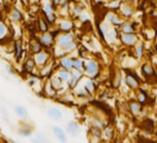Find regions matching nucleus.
Segmentation results:
<instances>
[{
	"label": "nucleus",
	"instance_id": "28",
	"mask_svg": "<svg viewBox=\"0 0 157 143\" xmlns=\"http://www.w3.org/2000/svg\"><path fill=\"white\" fill-rule=\"evenodd\" d=\"M122 3H123V0H109L107 7L108 9H110L113 11H117V10H119Z\"/></svg>",
	"mask_w": 157,
	"mask_h": 143
},
{
	"label": "nucleus",
	"instance_id": "23",
	"mask_svg": "<svg viewBox=\"0 0 157 143\" xmlns=\"http://www.w3.org/2000/svg\"><path fill=\"white\" fill-rule=\"evenodd\" d=\"M135 55L137 58H143L144 55H145V46H144V42H138L135 45Z\"/></svg>",
	"mask_w": 157,
	"mask_h": 143
},
{
	"label": "nucleus",
	"instance_id": "26",
	"mask_svg": "<svg viewBox=\"0 0 157 143\" xmlns=\"http://www.w3.org/2000/svg\"><path fill=\"white\" fill-rule=\"evenodd\" d=\"M36 65L37 64H36L35 58H28L25 62V64H24V70H25L26 73H31Z\"/></svg>",
	"mask_w": 157,
	"mask_h": 143
},
{
	"label": "nucleus",
	"instance_id": "5",
	"mask_svg": "<svg viewBox=\"0 0 157 143\" xmlns=\"http://www.w3.org/2000/svg\"><path fill=\"white\" fill-rule=\"evenodd\" d=\"M119 42H122V45H124L125 47L133 48L135 47V45L139 42L138 37L136 34H126V33H120L119 34Z\"/></svg>",
	"mask_w": 157,
	"mask_h": 143
},
{
	"label": "nucleus",
	"instance_id": "20",
	"mask_svg": "<svg viewBox=\"0 0 157 143\" xmlns=\"http://www.w3.org/2000/svg\"><path fill=\"white\" fill-rule=\"evenodd\" d=\"M84 87H85V90L89 93V94H94L95 91L97 90V85H96V83L92 81V78L87 79V81L84 83Z\"/></svg>",
	"mask_w": 157,
	"mask_h": 143
},
{
	"label": "nucleus",
	"instance_id": "40",
	"mask_svg": "<svg viewBox=\"0 0 157 143\" xmlns=\"http://www.w3.org/2000/svg\"><path fill=\"white\" fill-rule=\"evenodd\" d=\"M50 1H51V3H52L54 8H56L58 5H60V1H61V0H50Z\"/></svg>",
	"mask_w": 157,
	"mask_h": 143
},
{
	"label": "nucleus",
	"instance_id": "37",
	"mask_svg": "<svg viewBox=\"0 0 157 143\" xmlns=\"http://www.w3.org/2000/svg\"><path fill=\"white\" fill-rule=\"evenodd\" d=\"M90 121H91V126H97V127H100V129L104 127L103 122H101L98 118H91Z\"/></svg>",
	"mask_w": 157,
	"mask_h": 143
},
{
	"label": "nucleus",
	"instance_id": "34",
	"mask_svg": "<svg viewBox=\"0 0 157 143\" xmlns=\"http://www.w3.org/2000/svg\"><path fill=\"white\" fill-rule=\"evenodd\" d=\"M15 48H16V57L17 60H20L21 56H22V45L20 40H17L15 42Z\"/></svg>",
	"mask_w": 157,
	"mask_h": 143
},
{
	"label": "nucleus",
	"instance_id": "3",
	"mask_svg": "<svg viewBox=\"0 0 157 143\" xmlns=\"http://www.w3.org/2000/svg\"><path fill=\"white\" fill-rule=\"evenodd\" d=\"M141 73L144 79L148 83H153V84H156L157 82V72L156 69L154 68V66L152 65V63H149L148 60L144 62L141 65Z\"/></svg>",
	"mask_w": 157,
	"mask_h": 143
},
{
	"label": "nucleus",
	"instance_id": "4",
	"mask_svg": "<svg viewBox=\"0 0 157 143\" xmlns=\"http://www.w3.org/2000/svg\"><path fill=\"white\" fill-rule=\"evenodd\" d=\"M84 72L92 79L97 78L100 75V67L98 62H96V60H88V62H86L85 63V67H84Z\"/></svg>",
	"mask_w": 157,
	"mask_h": 143
},
{
	"label": "nucleus",
	"instance_id": "18",
	"mask_svg": "<svg viewBox=\"0 0 157 143\" xmlns=\"http://www.w3.org/2000/svg\"><path fill=\"white\" fill-rule=\"evenodd\" d=\"M35 60H36V64L39 65V66H45L48 62V54L47 53H43L40 51L38 54H36L35 56Z\"/></svg>",
	"mask_w": 157,
	"mask_h": 143
},
{
	"label": "nucleus",
	"instance_id": "10",
	"mask_svg": "<svg viewBox=\"0 0 157 143\" xmlns=\"http://www.w3.org/2000/svg\"><path fill=\"white\" fill-rule=\"evenodd\" d=\"M136 100L139 102L141 104V106H145V105H148L149 104V97L148 93L146 92V90H143L141 87H139L136 92Z\"/></svg>",
	"mask_w": 157,
	"mask_h": 143
},
{
	"label": "nucleus",
	"instance_id": "25",
	"mask_svg": "<svg viewBox=\"0 0 157 143\" xmlns=\"http://www.w3.org/2000/svg\"><path fill=\"white\" fill-rule=\"evenodd\" d=\"M52 132H54V134L56 135V138H57L58 140H60V141H66V134H65V131L61 129V127H59V126H54L52 127Z\"/></svg>",
	"mask_w": 157,
	"mask_h": 143
},
{
	"label": "nucleus",
	"instance_id": "17",
	"mask_svg": "<svg viewBox=\"0 0 157 143\" xmlns=\"http://www.w3.org/2000/svg\"><path fill=\"white\" fill-rule=\"evenodd\" d=\"M42 48H43V46H42L40 39L33 37V39L30 40V51H31L33 54L36 55V54L40 53V51H42Z\"/></svg>",
	"mask_w": 157,
	"mask_h": 143
},
{
	"label": "nucleus",
	"instance_id": "31",
	"mask_svg": "<svg viewBox=\"0 0 157 143\" xmlns=\"http://www.w3.org/2000/svg\"><path fill=\"white\" fill-rule=\"evenodd\" d=\"M103 136L106 138V140H110L114 136V129L110 125L104 126V132H103Z\"/></svg>",
	"mask_w": 157,
	"mask_h": 143
},
{
	"label": "nucleus",
	"instance_id": "35",
	"mask_svg": "<svg viewBox=\"0 0 157 143\" xmlns=\"http://www.w3.org/2000/svg\"><path fill=\"white\" fill-rule=\"evenodd\" d=\"M15 112H16V114L18 116H20V118H27L28 116V111L24 107V106H16V109H15Z\"/></svg>",
	"mask_w": 157,
	"mask_h": 143
},
{
	"label": "nucleus",
	"instance_id": "2",
	"mask_svg": "<svg viewBox=\"0 0 157 143\" xmlns=\"http://www.w3.org/2000/svg\"><path fill=\"white\" fill-rule=\"evenodd\" d=\"M58 47L64 51H71L76 48L75 44V37L70 33H64L61 35H58L57 37Z\"/></svg>",
	"mask_w": 157,
	"mask_h": 143
},
{
	"label": "nucleus",
	"instance_id": "39",
	"mask_svg": "<svg viewBox=\"0 0 157 143\" xmlns=\"http://www.w3.org/2000/svg\"><path fill=\"white\" fill-rule=\"evenodd\" d=\"M79 54H80V56L83 57V58H87L88 56H87V51H85V49H80L79 51Z\"/></svg>",
	"mask_w": 157,
	"mask_h": 143
},
{
	"label": "nucleus",
	"instance_id": "14",
	"mask_svg": "<svg viewBox=\"0 0 157 143\" xmlns=\"http://www.w3.org/2000/svg\"><path fill=\"white\" fill-rule=\"evenodd\" d=\"M40 42H41L42 46L45 48H50L52 45H54V42H55V37L52 36L51 33H42L41 37L39 38Z\"/></svg>",
	"mask_w": 157,
	"mask_h": 143
},
{
	"label": "nucleus",
	"instance_id": "22",
	"mask_svg": "<svg viewBox=\"0 0 157 143\" xmlns=\"http://www.w3.org/2000/svg\"><path fill=\"white\" fill-rule=\"evenodd\" d=\"M67 132L71 135L78 134V132H79V124L77 122H75V121L69 122L68 125H67Z\"/></svg>",
	"mask_w": 157,
	"mask_h": 143
},
{
	"label": "nucleus",
	"instance_id": "13",
	"mask_svg": "<svg viewBox=\"0 0 157 143\" xmlns=\"http://www.w3.org/2000/svg\"><path fill=\"white\" fill-rule=\"evenodd\" d=\"M141 127L146 132V133H154V131H155V123H154V121L152 120L150 118H145L143 121H141Z\"/></svg>",
	"mask_w": 157,
	"mask_h": 143
},
{
	"label": "nucleus",
	"instance_id": "19",
	"mask_svg": "<svg viewBox=\"0 0 157 143\" xmlns=\"http://www.w3.org/2000/svg\"><path fill=\"white\" fill-rule=\"evenodd\" d=\"M47 115L52 120H61L63 118V113L57 107H50L47 111Z\"/></svg>",
	"mask_w": 157,
	"mask_h": 143
},
{
	"label": "nucleus",
	"instance_id": "30",
	"mask_svg": "<svg viewBox=\"0 0 157 143\" xmlns=\"http://www.w3.org/2000/svg\"><path fill=\"white\" fill-rule=\"evenodd\" d=\"M63 83H64V82H63L58 76L51 78V81H50V84H51V86H52L56 91H59V90L63 87Z\"/></svg>",
	"mask_w": 157,
	"mask_h": 143
},
{
	"label": "nucleus",
	"instance_id": "8",
	"mask_svg": "<svg viewBox=\"0 0 157 143\" xmlns=\"http://www.w3.org/2000/svg\"><path fill=\"white\" fill-rule=\"evenodd\" d=\"M110 82H111V87L114 90H118L119 86L122 84L123 79H122V70H119L118 68H114L111 72V76H110Z\"/></svg>",
	"mask_w": 157,
	"mask_h": 143
},
{
	"label": "nucleus",
	"instance_id": "41",
	"mask_svg": "<svg viewBox=\"0 0 157 143\" xmlns=\"http://www.w3.org/2000/svg\"><path fill=\"white\" fill-rule=\"evenodd\" d=\"M95 1V3H97V5H101V3H105V0H94Z\"/></svg>",
	"mask_w": 157,
	"mask_h": 143
},
{
	"label": "nucleus",
	"instance_id": "29",
	"mask_svg": "<svg viewBox=\"0 0 157 143\" xmlns=\"http://www.w3.org/2000/svg\"><path fill=\"white\" fill-rule=\"evenodd\" d=\"M89 133H90L91 136L96 138V139H97V141H98L100 138L103 136V131H101V129H100V127H97V126H90V129H89Z\"/></svg>",
	"mask_w": 157,
	"mask_h": 143
},
{
	"label": "nucleus",
	"instance_id": "16",
	"mask_svg": "<svg viewBox=\"0 0 157 143\" xmlns=\"http://www.w3.org/2000/svg\"><path fill=\"white\" fill-rule=\"evenodd\" d=\"M119 34L120 33H118L117 28H115L113 26V27H110L108 29L107 33H106V40L108 42H115L117 39H119Z\"/></svg>",
	"mask_w": 157,
	"mask_h": 143
},
{
	"label": "nucleus",
	"instance_id": "36",
	"mask_svg": "<svg viewBox=\"0 0 157 143\" xmlns=\"http://www.w3.org/2000/svg\"><path fill=\"white\" fill-rule=\"evenodd\" d=\"M11 19H12V20H15V21H19V20H21V19H22V15H21V12H20L18 9H14V10H12V12H11Z\"/></svg>",
	"mask_w": 157,
	"mask_h": 143
},
{
	"label": "nucleus",
	"instance_id": "9",
	"mask_svg": "<svg viewBox=\"0 0 157 143\" xmlns=\"http://www.w3.org/2000/svg\"><path fill=\"white\" fill-rule=\"evenodd\" d=\"M141 109H143L141 104L137 101L136 99H132V100L128 101V109H129V112H130L133 118L138 116V115L141 114Z\"/></svg>",
	"mask_w": 157,
	"mask_h": 143
},
{
	"label": "nucleus",
	"instance_id": "1",
	"mask_svg": "<svg viewBox=\"0 0 157 143\" xmlns=\"http://www.w3.org/2000/svg\"><path fill=\"white\" fill-rule=\"evenodd\" d=\"M123 72L125 74L124 82L127 85V87L130 88L132 91H137L141 87V78L138 76V74L135 70H133L132 68H124Z\"/></svg>",
	"mask_w": 157,
	"mask_h": 143
},
{
	"label": "nucleus",
	"instance_id": "43",
	"mask_svg": "<svg viewBox=\"0 0 157 143\" xmlns=\"http://www.w3.org/2000/svg\"><path fill=\"white\" fill-rule=\"evenodd\" d=\"M154 6H155V9L157 10V0L155 1V3H154Z\"/></svg>",
	"mask_w": 157,
	"mask_h": 143
},
{
	"label": "nucleus",
	"instance_id": "24",
	"mask_svg": "<svg viewBox=\"0 0 157 143\" xmlns=\"http://www.w3.org/2000/svg\"><path fill=\"white\" fill-rule=\"evenodd\" d=\"M38 29L41 33H47L49 30V23L46 20L45 17L38 19Z\"/></svg>",
	"mask_w": 157,
	"mask_h": 143
},
{
	"label": "nucleus",
	"instance_id": "38",
	"mask_svg": "<svg viewBox=\"0 0 157 143\" xmlns=\"http://www.w3.org/2000/svg\"><path fill=\"white\" fill-rule=\"evenodd\" d=\"M5 33H6V27H5L3 24L0 23V36H3Z\"/></svg>",
	"mask_w": 157,
	"mask_h": 143
},
{
	"label": "nucleus",
	"instance_id": "12",
	"mask_svg": "<svg viewBox=\"0 0 157 143\" xmlns=\"http://www.w3.org/2000/svg\"><path fill=\"white\" fill-rule=\"evenodd\" d=\"M120 28V33H126V34H136L137 33V26L136 23L133 21H126L119 27Z\"/></svg>",
	"mask_w": 157,
	"mask_h": 143
},
{
	"label": "nucleus",
	"instance_id": "21",
	"mask_svg": "<svg viewBox=\"0 0 157 143\" xmlns=\"http://www.w3.org/2000/svg\"><path fill=\"white\" fill-rule=\"evenodd\" d=\"M73 28H74V24L70 20H63L59 24V30H61L64 33H69Z\"/></svg>",
	"mask_w": 157,
	"mask_h": 143
},
{
	"label": "nucleus",
	"instance_id": "11",
	"mask_svg": "<svg viewBox=\"0 0 157 143\" xmlns=\"http://www.w3.org/2000/svg\"><path fill=\"white\" fill-rule=\"evenodd\" d=\"M83 70H78V69H75L74 72H71L70 73V78H69V86H70V88H75L78 83H79V81L83 78Z\"/></svg>",
	"mask_w": 157,
	"mask_h": 143
},
{
	"label": "nucleus",
	"instance_id": "42",
	"mask_svg": "<svg viewBox=\"0 0 157 143\" xmlns=\"http://www.w3.org/2000/svg\"><path fill=\"white\" fill-rule=\"evenodd\" d=\"M154 49H155V53L157 54V40L156 42H155V46H154Z\"/></svg>",
	"mask_w": 157,
	"mask_h": 143
},
{
	"label": "nucleus",
	"instance_id": "7",
	"mask_svg": "<svg viewBox=\"0 0 157 143\" xmlns=\"http://www.w3.org/2000/svg\"><path fill=\"white\" fill-rule=\"evenodd\" d=\"M105 19L107 20L108 23L110 24L111 26H114V27H120V26L124 24L125 19H123V17L120 16V15H118L116 11H113V10H110L109 12L106 14V17Z\"/></svg>",
	"mask_w": 157,
	"mask_h": 143
},
{
	"label": "nucleus",
	"instance_id": "32",
	"mask_svg": "<svg viewBox=\"0 0 157 143\" xmlns=\"http://www.w3.org/2000/svg\"><path fill=\"white\" fill-rule=\"evenodd\" d=\"M57 76L63 81V82H68L69 81V78H70V73H69V70H67V69H61V70H59L58 72Z\"/></svg>",
	"mask_w": 157,
	"mask_h": 143
},
{
	"label": "nucleus",
	"instance_id": "27",
	"mask_svg": "<svg viewBox=\"0 0 157 143\" xmlns=\"http://www.w3.org/2000/svg\"><path fill=\"white\" fill-rule=\"evenodd\" d=\"M60 66L63 68H65L67 70L73 69V59L70 57H64L60 60Z\"/></svg>",
	"mask_w": 157,
	"mask_h": 143
},
{
	"label": "nucleus",
	"instance_id": "33",
	"mask_svg": "<svg viewBox=\"0 0 157 143\" xmlns=\"http://www.w3.org/2000/svg\"><path fill=\"white\" fill-rule=\"evenodd\" d=\"M71 59H73V68H74V69L84 70L85 63H84L82 59H79V58H71Z\"/></svg>",
	"mask_w": 157,
	"mask_h": 143
},
{
	"label": "nucleus",
	"instance_id": "6",
	"mask_svg": "<svg viewBox=\"0 0 157 143\" xmlns=\"http://www.w3.org/2000/svg\"><path fill=\"white\" fill-rule=\"evenodd\" d=\"M135 12V8L133 5L132 0H124V2L122 3L120 8H119V15L123 18H132Z\"/></svg>",
	"mask_w": 157,
	"mask_h": 143
},
{
	"label": "nucleus",
	"instance_id": "15",
	"mask_svg": "<svg viewBox=\"0 0 157 143\" xmlns=\"http://www.w3.org/2000/svg\"><path fill=\"white\" fill-rule=\"evenodd\" d=\"M91 104L95 105L96 107H98L99 109H101L106 115L113 116V109H110L107 104L105 103V101H91Z\"/></svg>",
	"mask_w": 157,
	"mask_h": 143
}]
</instances>
